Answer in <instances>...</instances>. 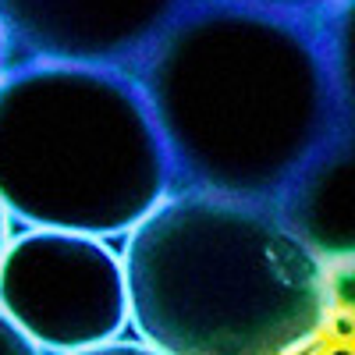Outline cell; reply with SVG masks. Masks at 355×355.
Listing matches in <instances>:
<instances>
[{
  "instance_id": "obj_1",
  "label": "cell",
  "mask_w": 355,
  "mask_h": 355,
  "mask_svg": "<svg viewBox=\"0 0 355 355\" xmlns=\"http://www.w3.org/2000/svg\"><path fill=\"white\" fill-rule=\"evenodd\" d=\"M174 192L281 206L348 132L320 25L199 0L135 75Z\"/></svg>"
},
{
  "instance_id": "obj_2",
  "label": "cell",
  "mask_w": 355,
  "mask_h": 355,
  "mask_svg": "<svg viewBox=\"0 0 355 355\" xmlns=\"http://www.w3.org/2000/svg\"><path fill=\"white\" fill-rule=\"evenodd\" d=\"M121 256L132 323L164 355H295L331 313L327 263L277 206L174 192Z\"/></svg>"
},
{
  "instance_id": "obj_3",
  "label": "cell",
  "mask_w": 355,
  "mask_h": 355,
  "mask_svg": "<svg viewBox=\"0 0 355 355\" xmlns=\"http://www.w3.org/2000/svg\"><path fill=\"white\" fill-rule=\"evenodd\" d=\"M171 196V153L135 75L89 64L0 75V199L11 217L114 239Z\"/></svg>"
},
{
  "instance_id": "obj_4",
  "label": "cell",
  "mask_w": 355,
  "mask_h": 355,
  "mask_svg": "<svg viewBox=\"0 0 355 355\" xmlns=\"http://www.w3.org/2000/svg\"><path fill=\"white\" fill-rule=\"evenodd\" d=\"M0 309L43 352L110 345L132 320L125 256L96 234L33 227L0 263Z\"/></svg>"
},
{
  "instance_id": "obj_5",
  "label": "cell",
  "mask_w": 355,
  "mask_h": 355,
  "mask_svg": "<svg viewBox=\"0 0 355 355\" xmlns=\"http://www.w3.org/2000/svg\"><path fill=\"white\" fill-rule=\"evenodd\" d=\"M199 0H0L8 71L89 64L139 75Z\"/></svg>"
},
{
  "instance_id": "obj_6",
  "label": "cell",
  "mask_w": 355,
  "mask_h": 355,
  "mask_svg": "<svg viewBox=\"0 0 355 355\" xmlns=\"http://www.w3.org/2000/svg\"><path fill=\"white\" fill-rule=\"evenodd\" d=\"M277 210L320 259L355 256V139L348 132L306 171Z\"/></svg>"
},
{
  "instance_id": "obj_7",
  "label": "cell",
  "mask_w": 355,
  "mask_h": 355,
  "mask_svg": "<svg viewBox=\"0 0 355 355\" xmlns=\"http://www.w3.org/2000/svg\"><path fill=\"white\" fill-rule=\"evenodd\" d=\"M316 25H320L323 50H327V61H331L348 135L355 139V0H334L316 18Z\"/></svg>"
},
{
  "instance_id": "obj_8",
  "label": "cell",
  "mask_w": 355,
  "mask_h": 355,
  "mask_svg": "<svg viewBox=\"0 0 355 355\" xmlns=\"http://www.w3.org/2000/svg\"><path fill=\"white\" fill-rule=\"evenodd\" d=\"M327 291L338 309L355 313V256L334 259V266H327Z\"/></svg>"
},
{
  "instance_id": "obj_9",
  "label": "cell",
  "mask_w": 355,
  "mask_h": 355,
  "mask_svg": "<svg viewBox=\"0 0 355 355\" xmlns=\"http://www.w3.org/2000/svg\"><path fill=\"white\" fill-rule=\"evenodd\" d=\"M234 4L245 8H259V11H274V15H288V18H306L316 21L323 11H327L334 0H234Z\"/></svg>"
},
{
  "instance_id": "obj_10",
  "label": "cell",
  "mask_w": 355,
  "mask_h": 355,
  "mask_svg": "<svg viewBox=\"0 0 355 355\" xmlns=\"http://www.w3.org/2000/svg\"><path fill=\"white\" fill-rule=\"evenodd\" d=\"M0 355H43V348L28 338L4 309H0Z\"/></svg>"
},
{
  "instance_id": "obj_11",
  "label": "cell",
  "mask_w": 355,
  "mask_h": 355,
  "mask_svg": "<svg viewBox=\"0 0 355 355\" xmlns=\"http://www.w3.org/2000/svg\"><path fill=\"white\" fill-rule=\"evenodd\" d=\"M75 355H164L157 352L153 345H135V341H110V345H100V348H89V352H75Z\"/></svg>"
},
{
  "instance_id": "obj_12",
  "label": "cell",
  "mask_w": 355,
  "mask_h": 355,
  "mask_svg": "<svg viewBox=\"0 0 355 355\" xmlns=\"http://www.w3.org/2000/svg\"><path fill=\"white\" fill-rule=\"evenodd\" d=\"M331 334L338 338V341H348V338H355V313H338L334 320H331Z\"/></svg>"
},
{
  "instance_id": "obj_13",
  "label": "cell",
  "mask_w": 355,
  "mask_h": 355,
  "mask_svg": "<svg viewBox=\"0 0 355 355\" xmlns=\"http://www.w3.org/2000/svg\"><path fill=\"white\" fill-rule=\"evenodd\" d=\"M8 245H11V210L4 206V199H0V263L8 256Z\"/></svg>"
},
{
  "instance_id": "obj_14",
  "label": "cell",
  "mask_w": 355,
  "mask_h": 355,
  "mask_svg": "<svg viewBox=\"0 0 355 355\" xmlns=\"http://www.w3.org/2000/svg\"><path fill=\"white\" fill-rule=\"evenodd\" d=\"M8 71V46H4V28H0V75Z\"/></svg>"
},
{
  "instance_id": "obj_15",
  "label": "cell",
  "mask_w": 355,
  "mask_h": 355,
  "mask_svg": "<svg viewBox=\"0 0 355 355\" xmlns=\"http://www.w3.org/2000/svg\"><path fill=\"white\" fill-rule=\"evenodd\" d=\"M323 355H355V348L352 345H338V348H327Z\"/></svg>"
}]
</instances>
